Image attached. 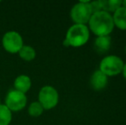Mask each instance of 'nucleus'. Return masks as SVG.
<instances>
[{
    "label": "nucleus",
    "instance_id": "3",
    "mask_svg": "<svg viewBox=\"0 0 126 125\" xmlns=\"http://www.w3.org/2000/svg\"><path fill=\"white\" fill-rule=\"evenodd\" d=\"M92 15L90 1H80L76 3L70 10V17L75 24L86 25L88 23Z\"/></svg>",
    "mask_w": 126,
    "mask_h": 125
},
{
    "label": "nucleus",
    "instance_id": "9",
    "mask_svg": "<svg viewBox=\"0 0 126 125\" xmlns=\"http://www.w3.org/2000/svg\"><path fill=\"white\" fill-rule=\"evenodd\" d=\"M15 90L25 94L28 92L31 87V79L26 75H21L16 78L14 82Z\"/></svg>",
    "mask_w": 126,
    "mask_h": 125
},
{
    "label": "nucleus",
    "instance_id": "4",
    "mask_svg": "<svg viewBox=\"0 0 126 125\" xmlns=\"http://www.w3.org/2000/svg\"><path fill=\"white\" fill-rule=\"evenodd\" d=\"M124 65V61L118 56H106L100 63V70L107 76H114L121 73Z\"/></svg>",
    "mask_w": 126,
    "mask_h": 125
},
{
    "label": "nucleus",
    "instance_id": "5",
    "mask_svg": "<svg viewBox=\"0 0 126 125\" xmlns=\"http://www.w3.org/2000/svg\"><path fill=\"white\" fill-rule=\"evenodd\" d=\"M58 93L51 86H45L39 92V103L44 110H51L58 103Z\"/></svg>",
    "mask_w": 126,
    "mask_h": 125
},
{
    "label": "nucleus",
    "instance_id": "14",
    "mask_svg": "<svg viewBox=\"0 0 126 125\" xmlns=\"http://www.w3.org/2000/svg\"><path fill=\"white\" fill-rule=\"evenodd\" d=\"M12 120V112L5 105H0V125H9Z\"/></svg>",
    "mask_w": 126,
    "mask_h": 125
},
{
    "label": "nucleus",
    "instance_id": "18",
    "mask_svg": "<svg viewBox=\"0 0 126 125\" xmlns=\"http://www.w3.org/2000/svg\"><path fill=\"white\" fill-rule=\"evenodd\" d=\"M122 6L125 7V8L126 9V0H125V1H122Z\"/></svg>",
    "mask_w": 126,
    "mask_h": 125
},
{
    "label": "nucleus",
    "instance_id": "8",
    "mask_svg": "<svg viewBox=\"0 0 126 125\" xmlns=\"http://www.w3.org/2000/svg\"><path fill=\"white\" fill-rule=\"evenodd\" d=\"M108 83V76L105 75L100 69L93 73L90 78V85L94 90L100 91L106 87Z\"/></svg>",
    "mask_w": 126,
    "mask_h": 125
},
{
    "label": "nucleus",
    "instance_id": "16",
    "mask_svg": "<svg viewBox=\"0 0 126 125\" xmlns=\"http://www.w3.org/2000/svg\"><path fill=\"white\" fill-rule=\"evenodd\" d=\"M90 7H91L92 13L94 14L96 12L101 11L102 10V4H101V0L98 1H90Z\"/></svg>",
    "mask_w": 126,
    "mask_h": 125
},
{
    "label": "nucleus",
    "instance_id": "2",
    "mask_svg": "<svg viewBox=\"0 0 126 125\" xmlns=\"http://www.w3.org/2000/svg\"><path fill=\"white\" fill-rule=\"evenodd\" d=\"M89 39V28L86 25L74 24L68 29L65 40L70 46L79 47L84 45Z\"/></svg>",
    "mask_w": 126,
    "mask_h": 125
},
{
    "label": "nucleus",
    "instance_id": "12",
    "mask_svg": "<svg viewBox=\"0 0 126 125\" xmlns=\"http://www.w3.org/2000/svg\"><path fill=\"white\" fill-rule=\"evenodd\" d=\"M18 54L21 58L23 59L24 61H27V62H30V61L33 60L36 57V52L30 45H23L22 49L19 51Z\"/></svg>",
    "mask_w": 126,
    "mask_h": 125
},
{
    "label": "nucleus",
    "instance_id": "19",
    "mask_svg": "<svg viewBox=\"0 0 126 125\" xmlns=\"http://www.w3.org/2000/svg\"><path fill=\"white\" fill-rule=\"evenodd\" d=\"M125 53H126V45H125Z\"/></svg>",
    "mask_w": 126,
    "mask_h": 125
},
{
    "label": "nucleus",
    "instance_id": "7",
    "mask_svg": "<svg viewBox=\"0 0 126 125\" xmlns=\"http://www.w3.org/2000/svg\"><path fill=\"white\" fill-rule=\"evenodd\" d=\"M28 98L25 94L16 90H10L5 97L4 105L10 110V111H20L27 105Z\"/></svg>",
    "mask_w": 126,
    "mask_h": 125
},
{
    "label": "nucleus",
    "instance_id": "6",
    "mask_svg": "<svg viewBox=\"0 0 126 125\" xmlns=\"http://www.w3.org/2000/svg\"><path fill=\"white\" fill-rule=\"evenodd\" d=\"M2 45L6 52L10 53H18L23 46V40L19 33L16 31H9L3 36Z\"/></svg>",
    "mask_w": 126,
    "mask_h": 125
},
{
    "label": "nucleus",
    "instance_id": "10",
    "mask_svg": "<svg viewBox=\"0 0 126 125\" xmlns=\"http://www.w3.org/2000/svg\"><path fill=\"white\" fill-rule=\"evenodd\" d=\"M114 26L121 30H126V9L121 6L112 15Z\"/></svg>",
    "mask_w": 126,
    "mask_h": 125
},
{
    "label": "nucleus",
    "instance_id": "15",
    "mask_svg": "<svg viewBox=\"0 0 126 125\" xmlns=\"http://www.w3.org/2000/svg\"><path fill=\"white\" fill-rule=\"evenodd\" d=\"M28 114L33 117H38L43 113L44 108L42 105L39 103V101L32 102L28 106Z\"/></svg>",
    "mask_w": 126,
    "mask_h": 125
},
{
    "label": "nucleus",
    "instance_id": "17",
    "mask_svg": "<svg viewBox=\"0 0 126 125\" xmlns=\"http://www.w3.org/2000/svg\"><path fill=\"white\" fill-rule=\"evenodd\" d=\"M122 73H123V75L124 77L126 79V63H125L124 65V68H123V70H122Z\"/></svg>",
    "mask_w": 126,
    "mask_h": 125
},
{
    "label": "nucleus",
    "instance_id": "11",
    "mask_svg": "<svg viewBox=\"0 0 126 125\" xmlns=\"http://www.w3.org/2000/svg\"><path fill=\"white\" fill-rule=\"evenodd\" d=\"M111 37L108 36H100L97 37L94 41V48L99 53H104L107 52L111 47Z\"/></svg>",
    "mask_w": 126,
    "mask_h": 125
},
{
    "label": "nucleus",
    "instance_id": "13",
    "mask_svg": "<svg viewBox=\"0 0 126 125\" xmlns=\"http://www.w3.org/2000/svg\"><path fill=\"white\" fill-rule=\"evenodd\" d=\"M102 10L106 12H115L122 6L121 0H101Z\"/></svg>",
    "mask_w": 126,
    "mask_h": 125
},
{
    "label": "nucleus",
    "instance_id": "20",
    "mask_svg": "<svg viewBox=\"0 0 126 125\" xmlns=\"http://www.w3.org/2000/svg\"><path fill=\"white\" fill-rule=\"evenodd\" d=\"M0 105H1V100H0Z\"/></svg>",
    "mask_w": 126,
    "mask_h": 125
},
{
    "label": "nucleus",
    "instance_id": "1",
    "mask_svg": "<svg viewBox=\"0 0 126 125\" xmlns=\"http://www.w3.org/2000/svg\"><path fill=\"white\" fill-rule=\"evenodd\" d=\"M88 25L90 30L97 37L108 36L114 28L112 15L104 10L93 14Z\"/></svg>",
    "mask_w": 126,
    "mask_h": 125
}]
</instances>
